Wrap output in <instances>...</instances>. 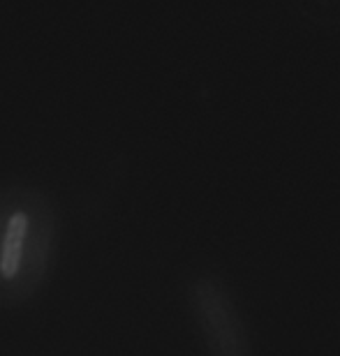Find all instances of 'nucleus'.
<instances>
[{
    "instance_id": "2",
    "label": "nucleus",
    "mask_w": 340,
    "mask_h": 356,
    "mask_svg": "<svg viewBox=\"0 0 340 356\" xmlns=\"http://www.w3.org/2000/svg\"><path fill=\"white\" fill-rule=\"evenodd\" d=\"M188 303L209 356H252L245 317L222 275L195 273L188 282Z\"/></svg>"
},
{
    "instance_id": "1",
    "label": "nucleus",
    "mask_w": 340,
    "mask_h": 356,
    "mask_svg": "<svg viewBox=\"0 0 340 356\" xmlns=\"http://www.w3.org/2000/svg\"><path fill=\"white\" fill-rule=\"evenodd\" d=\"M58 238V213L44 190L0 185V305H21L38 294Z\"/></svg>"
},
{
    "instance_id": "3",
    "label": "nucleus",
    "mask_w": 340,
    "mask_h": 356,
    "mask_svg": "<svg viewBox=\"0 0 340 356\" xmlns=\"http://www.w3.org/2000/svg\"><path fill=\"white\" fill-rule=\"evenodd\" d=\"M301 26L320 33H340V0H285Z\"/></svg>"
}]
</instances>
